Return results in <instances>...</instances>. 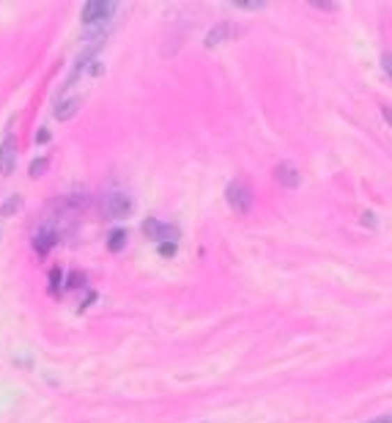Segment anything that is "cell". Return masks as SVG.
Segmentation results:
<instances>
[{"mask_svg": "<svg viewBox=\"0 0 392 423\" xmlns=\"http://www.w3.org/2000/svg\"><path fill=\"white\" fill-rule=\"evenodd\" d=\"M370 423H392V418H376V421H370Z\"/></svg>", "mask_w": 392, "mask_h": 423, "instance_id": "21", "label": "cell"}, {"mask_svg": "<svg viewBox=\"0 0 392 423\" xmlns=\"http://www.w3.org/2000/svg\"><path fill=\"white\" fill-rule=\"evenodd\" d=\"M313 6H315V8H324V11H332V8H335V3H321V0H315Z\"/></svg>", "mask_w": 392, "mask_h": 423, "instance_id": "17", "label": "cell"}, {"mask_svg": "<svg viewBox=\"0 0 392 423\" xmlns=\"http://www.w3.org/2000/svg\"><path fill=\"white\" fill-rule=\"evenodd\" d=\"M102 212H104L107 220H121V217H127L132 212L130 195H124V192H107V195L102 198Z\"/></svg>", "mask_w": 392, "mask_h": 423, "instance_id": "1", "label": "cell"}, {"mask_svg": "<svg viewBox=\"0 0 392 423\" xmlns=\"http://www.w3.org/2000/svg\"><path fill=\"white\" fill-rule=\"evenodd\" d=\"M36 141H39V143H47V141H49V132H47V130H42V132L36 135Z\"/></svg>", "mask_w": 392, "mask_h": 423, "instance_id": "19", "label": "cell"}, {"mask_svg": "<svg viewBox=\"0 0 392 423\" xmlns=\"http://www.w3.org/2000/svg\"><path fill=\"white\" fill-rule=\"evenodd\" d=\"M382 66H384V72L390 75V80H392V52H387V55L382 58Z\"/></svg>", "mask_w": 392, "mask_h": 423, "instance_id": "16", "label": "cell"}, {"mask_svg": "<svg viewBox=\"0 0 392 423\" xmlns=\"http://www.w3.org/2000/svg\"><path fill=\"white\" fill-rule=\"evenodd\" d=\"M55 242H58V236L52 234V231H44V234H39L36 239H33V247H36V253H39V256H44Z\"/></svg>", "mask_w": 392, "mask_h": 423, "instance_id": "10", "label": "cell"}, {"mask_svg": "<svg viewBox=\"0 0 392 423\" xmlns=\"http://www.w3.org/2000/svg\"><path fill=\"white\" fill-rule=\"evenodd\" d=\"M124 245H127V231H124V229L110 231V236H107V250H110V253H121Z\"/></svg>", "mask_w": 392, "mask_h": 423, "instance_id": "9", "label": "cell"}, {"mask_svg": "<svg viewBox=\"0 0 392 423\" xmlns=\"http://www.w3.org/2000/svg\"><path fill=\"white\" fill-rule=\"evenodd\" d=\"M80 283H83V275H77V272H75V275L69 278V286H72V289H77Z\"/></svg>", "mask_w": 392, "mask_h": 423, "instance_id": "18", "label": "cell"}, {"mask_svg": "<svg viewBox=\"0 0 392 423\" xmlns=\"http://www.w3.org/2000/svg\"><path fill=\"white\" fill-rule=\"evenodd\" d=\"M225 201H228V206H230L236 215H247L250 206H253V192H250L247 185L233 182V185H228V190H225Z\"/></svg>", "mask_w": 392, "mask_h": 423, "instance_id": "2", "label": "cell"}, {"mask_svg": "<svg viewBox=\"0 0 392 423\" xmlns=\"http://www.w3.org/2000/svg\"><path fill=\"white\" fill-rule=\"evenodd\" d=\"M14 165H17V143L8 138V141H3V146H0V174H3V176L14 174Z\"/></svg>", "mask_w": 392, "mask_h": 423, "instance_id": "7", "label": "cell"}, {"mask_svg": "<svg viewBox=\"0 0 392 423\" xmlns=\"http://www.w3.org/2000/svg\"><path fill=\"white\" fill-rule=\"evenodd\" d=\"M384 118H390V124H392V110H390V107H384Z\"/></svg>", "mask_w": 392, "mask_h": 423, "instance_id": "20", "label": "cell"}, {"mask_svg": "<svg viewBox=\"0 0 392 423\" xmlns=\"http://www.w3.org/2000/svg\"><path fill=\"white\" fill-rule=\"evenodd\" d=\"M239 33V28H233L230 22H222V25H217V28H212L209 33H206V47H219L222 42H228L230 36H236Z\"/></svg>", "mask_w": 392, "mask_h": 423, "instance_id": "6", "label": "cell"}, {"mask_svg": "<svg viewBox=\"0 0 392 423\" xmlns=\"http://www.w3.org/2000/svg\"><path fill=\"white\" fill-rule=\"evenodd\" d=\"M274 179L288 190L299 187V168H297V165H291V162H280V165L274 168Z\"/></svg>", "mask_w": 392, "mask_h": 423, "instance_id": "5", "label": "cell"}, {"mask_svg": "<svg viewBox=\"0 0 392 423\" xmlns=\"http://www.w3.org/2000/svg\"><path fill=\"white\" fill-rule=\"evenodd\" d=\"M233 6H236V8H247V11H258V8H263L266 3H261V0H258V3H253V0H250V3H242V0H236Z\"/></svg>", "mask_w": 392, "mask_h": 423, "instance_id": "14", "label": "cell"}, {"mask_svg": "<svg viewBox=\"0 0 392 423\" xmlns=\"http://www.w3.org/2000/svg\"><path fill=\"white\" fill-rule=\"evenodd\" d=\"M159 253H162V256H173L175 242H162V245H159Z\"/></svg>", "mask_w": 392, "mask_h": 423, "instance_id": "15", "label": "cell"}, {"mask_svg": "<svg viewBox=\"0 0 392 423\" xmlns=\"http://www.w3.org/2000/svg\"><path fill=\"white\" fill-rule=\"evenodd\" d=\"M61 283H63V272H61V270H52V272H49V289H52V291H58V289H61Z\"/></svg>", "mask_w": 392, "mask_h": 423, "instance_id": "13", "label": "cell"}, {"mask_svg": "<svg viewBox=\"0 0 392 423\" xmlns=\"http://www.w3.org/2000/svg\"><path fill=\"white\" fill-rule=\"evenodd\" d=\"M143 234L148 236V239H157V242L162 245V242H175V239H178V229H175V226H168V223H159L157 217H148V220L143 223Z\"/></svg>", "mask_w": 392, "mask_h": 423, "instance_id": "3", "label": "cell"}, {"mask_svg": "<svg viewBox=\"0 0 392 423\" xmlns=\"http://www.w3.org/2000/svg\"><path fill=\"white\" fill-rule=\"evenodd\" d=\"M118 6L116 3H102V0H91L83 6V22L86 25H93V22H102V20H107L113 11H116Z\"/></svg>", "mask_w": 392, "mask_h": 423, "instance_id": "4", "label": "cell"}, {"mask_svg": "<svg viewBox=\"0 0 392 423\" xmlns=\"http://www.w3.org/2000/svg\"><path fill=\"white\" fill-rule=\"evenodd\" d=\"M77 110H80V96L63 99V102H58V107H55V118H58V121H69V118L77 116Z\"/></svg>", "mask_w": 392, "mask_h": 423, "instance_id": "8", "label": "cell"}, {"mask_svg": "<svg viewBox=\"0 0 392 423\" xmlns=\"http://www.w3.org/2000/svg\"><path fill=\"white\" fill-rule=\"evenodd\" d=\"M47 168H49V162H47L44 157H39V160H33V162H31V168H28V174H31V176L36 179V176H42L44 171H47Z\"/></svg>", "mask_w": 392, "mask_h": 423, "instance_id": "12", "label": "cell"}, {"mask_svg": "<svg viewBox=\"0 0 392 423\" xmlns=\"http://www.w3.org/2000/svg\"><path fill=\"white\" fill-rule=\"evenodd\" d=\"M19 206H22V201H19L17 195H14V198H8V201L0 206V217H8V215H11V212H17Z\"/></svg>", "mask_w": 392, "mask_h": 423, "instance_id": "11", "label": "cell"}]
</instances>
